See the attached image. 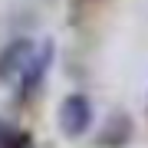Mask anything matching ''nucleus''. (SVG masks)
Returning a JSON list of instances; mask_svg holds the SVG:
<instances>
[{"mask_svg":"<svg viewBox=\"0 0 148 148\" xmlns=\"http://www.w3.org/2000/svg\"><path fill=\"white\" fill-rule=\"evenodd\" d=\"M59 128H63V135L69 138H79L86 128H89V122H92V102H89V95H82V92H69L66 99H63V106H59Z\"/></svg>","mask_w":148,"mask_h":148,"instance_id":"nucleus-1","label":"nucleus"},{"mask_svg":"<svg viewBox=\"0 0 148 148\" xmlns=\"http://www.w3.org/2000/svg\"><path fill=\"white\" fill-rule=\"evenodd\" d=\"M33 53H36V49H33V40H27V36L7 43V46L0 49V79H13V76L27 73Z\"/></svg>","mask_w":148,"mask_h":148,"instance_id":"nucleus-2","label":"nucleus"},{"mask_svg":"<svg viewBox=\"0 0 148 148\" xmlns=\"http://www.w3.org/2000/svg\"><path fill=\"white\" fill-rule=\"evenodd\" d=\"M132 142V119L125 112H112L95 132V145L99 148H125Z\"/></svg>","mask_w":148,"mask_h":148,"instance_id":"nucleus-3","label":"nucleus"},{"mask_svg":"<svg viewBox=\"0 0 148 148\" xmlns=\"http://www.w3.org/2000/svg\"><path fill=\"white\" fill-rule=\"evenodd\" d=\"M49 63H53V43H43V46L33 53L30 59V66H27V73H23V79H20V89L23 92H33L36 86L43 82V76H46V69Z\"/></svg>","mask_w":148,"mask_h":148,"instance_id":"nucleus-4","label":"nucleus"},{"mask_svg":"<svg viewBox=\"0 0 148 148\" xmlns=\"http://www.w3.org/2000/svg\"><path fill=\"white\" fill-rule=\"evenodd\" d=\"M0 148H36L30 132H7V138L0 142Z\"/></svg>","mask_w":148,"mask_h":148,"instance_id":"nucleus-5","label":"nucleus"},{"mask_svg":"<svg viewBox=\"0 0 148 148\" xmlns=\"http://www.w3.org/2000/svg\"><path fill=\"white\" fill-rule=\"evenodd\" d=\"M7 132H10V128H7L3 122H0V142H3V138H7Z\"/></svg>","mask_w":148,"mask_h":148,"instance_id":"nucleus-6","label":"nucleus"}]
</instances>
